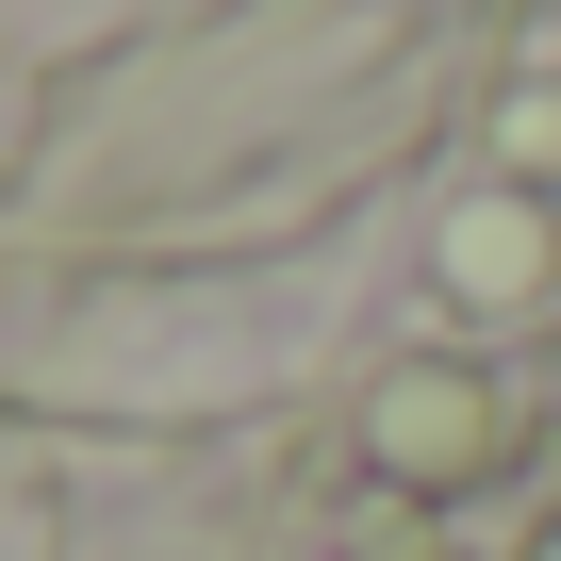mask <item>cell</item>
I'll list each match as a JSON object with an SVG mask.
<instances>
[{
  "instance_id": "6da1fadb",
  "label": "cell",
  "mask_w": 561,
  "mask_h": 561,
  "mask_svg": "<svg viewBox=\"0 0 561 561\" xmlns=\"http://www.w3.org/2000/svg\"><path fill=\"white\" fill-rule=\"evenodd\" d=\"M495 446H512V397L462 380V364H430V380L380 397V462H397V479H479Z\"/></svg>"
},
{
  "instance_id": "7a4b0ae2",
  "label": "cell",
  "mask_w": 561,
  "mask_h": 561,
  "mask_svg": "<svg viewBox=\"0 0 561 561\" xmlns=\"http://www.w3.org/2000/svg\"><path fill=\"white\" fill-rule=\"evenodd\" d=\"M545 264H561V215L545 198H462L446 215V298H528Z\"/></svg>"
}]
</instances>
